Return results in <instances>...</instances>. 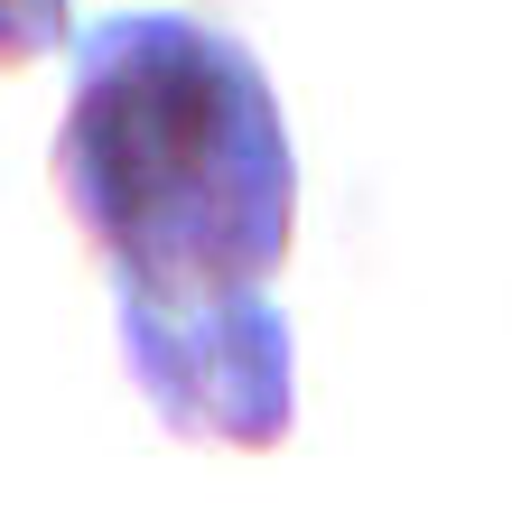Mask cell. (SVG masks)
<instances>
[{"instance_id":"3","label":"cell","mask_w":512,"mask_h":512,"mask_svg":"<svg viewBox=\"0 0 512 512\" xmlns=\"http://www.w3.org/2000/svg\"><path fill=\"white\" fill-rule=\"evenodd\" d=\"M75 47V0H0V75Z\"/></svg>"},{"instance_id":"2","label":"cell","mask_w":512,"mask_h":512,"mask_svg":"<svg viewBox=\"0 0 512 512\" xmlns=\"http://www.w3.org/2000/svg\"><path fill=\"white\" fill-rule=\"evenodd\" d=\"M112 345L168 438L261 457L298 429V336L270 289L233 298H112Z\"/></svg>"},{"instance_id":"1","label":"cell","mask_w":512,"mask_h":512,"mask_svg":"<svg viewBox=\"0 0 512 512\" xmlns=\"http://www.w3.org/2000/svg\"><path fill=\"white\" fill-rule=\"evenodd\" d=\"M47 168L112 298L270 289L298 243L280 84L196 10H112L75 28Z\"/></svg>"}]
</instances>
